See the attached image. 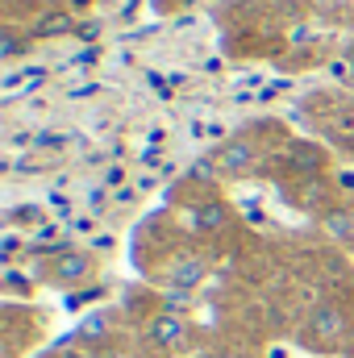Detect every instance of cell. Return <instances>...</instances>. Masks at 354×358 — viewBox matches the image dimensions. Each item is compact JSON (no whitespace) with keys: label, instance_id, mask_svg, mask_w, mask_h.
I'll list each match as a JSON object with an SVG mask.
<instances>
[{"label":"cell","instance_id":"obj_2","mask_svg":"<svg viewBox=\"0 0 354 358\" xmlns=\"http://www.w3.org/2000/svg\"><path fill=\"white\" fill-rule=\"evenodd\" d=\"M213 163H217V171H221V176H246V171L255 167V146H250L246 138L225 142V146L213 155Z\"/></svg>","mask_w":354,"mask_h":358},{"label":"cell","instance_id":"obj_10","mask_svg":"<svg viewBox=\"0 0 354 358\" xmlns=\"http://www.w3.org/2000/svg\"><path fill=\"white\" fill-rule=\"evenodd\" d=\"M163 300H167V308L176 313V308H183V304H187V292H183V287H167V296H163Z\"/></svg>","mask_w":354,"mask_h":358},{"label":"cell","instance_id":"obj_13","mask_svg":"<svg viewBox=\"0 0 354 358\" xmlns=\"http://www.w3.org/2000/svg\"><path fill=\"white\" fill-rule=\"evenodd\" d=\"M351 71H354V50H351Z\"/></svg>","mask_w":354,"mask_h":358},{"label":"cell","instance_id":"obj_12","mask_svg":"<svg viewBox=\"0 0 354 358\" xmlns=\"http://www.w3.org/2000/svg\"><path fill=\"white\" fill-rule=\"evenodd\" d=\"M80 38H100V25H80Z\"/></svg>","mask_w":354,"mask_h":358},{"label":"cell","instance_id":"obj_7","mask_svg":"<svg viewBox=\"0 0 354 358\" xmlns=\"http://www.w3.org/2000/svg\"><path fill=\"white\" fill-rule=\"evenodd\" d=\"M192 225H196V234H221V229L229 225V208H225L221 200H204V204L192 213Z\"/></svg>","mask_w":354,"mask_h":358},{"label":"cell","instance_id":"obj_14","mask_svg":"<svg viewBox=\"0 0 354 358\" xmlns=\"http://www.w3.org/2000/svg\"><path fill=\"white\" fill-rule=\"evenodd\" d=\"M183 4H196V0H183Z\"/></svg>","mask_w":354,"mask_h":358},{"label":"cell","instance_id":"obj_11","mask_svg":"<svg viewBox=\"0 0 354 358\" xmlns=\"http://www.w3.org/2000/svg\"><path fill=\"white\" fill-rule=\"evenodd\" d=\"M100 334H104V317H100V321H88V325H84V338H100Z\"/></svg>","mask_w":354,"mask_h":358},{"label":"cell","instance_id":"obj_1","mask_svg":"<svg viewBox=\"0 0 354 358\" xmlns=\"http://www.w3.org/2000/svg\"><path fill=\"white\" fill-rule=\"evenodd\" d=\"M309 334H313L321 346H338L342 334H346V317H342V308H334V304H317L313 317H309Z\"/></svg>","mask_w":354,"mask_h":358},{"label":"cell","instance_id":"obj_6","mask_svg":"<svg viewBox=\"0 0 354 358\" xmlns=\"http://www.w3.org/2000/svg\"><path fill=\"white\" fill-rule=\"evenodd\" d=\"M204 275H208V267H204L200 259H176V263L167 267V287H183V292H192V287L204 283Z\"/></svg>","mask_w":354,"mask_h":358},{"label":"cell","instance_id":"obj_5","mask_svg":"<svg viewBox=\"0 0 354 358\" xmlns=\"http://www.w3.org/2000/svg\"><path fill=\"white\" fill-rule=\"evenodd\" d=\"M76 13L71 8H55V13H42L29 29V38H63V34H76Z\"/></svg>","mask_w":354,"mask_h":358},{"label":"cell","instance_id":"obj_4","mask_svg":"<svg viewBox=\"0 0 354 358\" xmlns=\"http://www.w3.org/2000/svg\"><path fill=\"white\" fill-rule=\"evenodd\" d=\"M146 334H150V346H159V350H176L179 342H183V334H187V325H183L179 313H159V317L146 325Z\"/></svg>","mask_w":354,"mask_h":358},{"label":"cell","instance_id":"obj_9","mask_svg":"<svg viewBox=\"0 0 354 358\" xmlns=\"http://www.w3.org/2000/svg\"><path fill=\"white\" fill-rule=\"evenodd\" d=\"M25 50V38L17 34V29H0V59L8 63V59H17Z\"/></svg>","mask_w":354,"mask_h":358},{"label":"cell","instance_id":"obj_8","mask_svg":"<svg viewBox=\"0 0 354 358\" xmlns=\"http://www.w3.org/2000/svg\"><path fill=\"white\" fill-rule=\"evenodd\" d=\"M325 229L338 238V242H354V217L346 208H334V213H325Z\"/></svg>","mask_w":354,"mask_h":358},{"label":"cell","instance_id":"obj_3","mask_svg":"<svg viewBox=\"0 0 354 358\" xmlns=\"http://www.w3.org/2000/svg\"><path fill=\"white\" fill-rule=\"evenodd\" d=\"M92 275V259L84 250H63L59 259H55V267H50V279L59 283V287H76V283H84Z\"/></svg>","mask_w":354,"mask_h":358}]
</instances>
